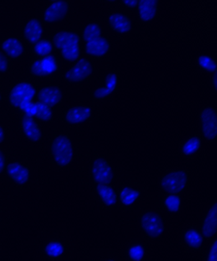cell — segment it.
Listing matches in <instances>:
<instances>
[{
  "label": "cell",
  "mask_w": 217,
  "mask_h": 261,
  "mask_svg": "<svg viewBox=\"0 0 217 261\" xmlns=\"http://www.w3.org/2000/svg\"><path fill=\"white\" fill-rule=\"evenodd\" d=\"M192 171L187 166H172L157 174L154 181L155 191L189 198L192 192Z\"/></svg>",
  "instance_id": "5b68a950"
},
{
  "label": "cell",
  "mask_w": 217,
  "mask_h": 261,
  "mask_svg": "<svg viewBox=\"0 0 217 261\" xmlns=\"http://www.w3.org/2000/svg\"><path fill=\"white\" fill-rule=\"evenodd\" d=\"M204 148V141L200 135L188 136L180 143L178 156L185 163H192L200 156Z\"/></svg>",
  "instance_id": "4fadbf2b"
},
{
  "label": "cell",
  "mask_w": 217,
  "mask_h": 261,
  "mask_svg": "<svg viewBox=\"0 0 217 261\" xmlns=\"http://www.w3.org/2000/svg\"><path fill=\"white\" fill-rule=\"evenodd\" d=\"M5 135L4 130L3 129L2 127L0 126V144L4 142L5 140Z\"/></svg>",
  "instance_id": "74e56055"
},
{
  "label": "cell",
  "mask_w": 217,
  "mask_h": 261,
  "mask_svg": "<svg viewBox=\"0 0 217 261\" xmlns=\"http://www.w3.org/2000/svg\"><path fill=\"white\" fill-rule=\"evenodd\" d=\"M92 116L90 107L86 106L73 107L68 110L65 114V121L68 124L77 126L89 121Z\"/></svg>",
  "instance_id": "ffe728a7"
},
{
  "label": "cell",
  "mask_w": 217,
  "mask_h": 261,
  "mask_svg": "<svg viewBox=\"0 0 217 261\" xmlns=\"http://www.w3.org/2000/svg\"><path fill=\"white\" fill-rule=\"evenodd\" d=\"M50 155L53 163L61 168H67L75 163L77 151L75 144L68 136H56L51 142Z\"/></svg>",
  "instance_id": "9c48e42d"
},
{
  "label": "cell",
  "mask_w": 217,
  "mask_h": 261,
  "mask_svg": "<svg viewBox=\"0 0 217 261\" xmlns=\"http://www.w3.org/2000/svg\"><path fill=\"white\" fill-rule=\"evenodd\" d=\"M0 99H1V96H0Z\"/></svg>",
  "instance_id": "ab89813d"
},
{
  "label": "cell",
  "mask_w": 217,
  "mask_h": 261,
  "mask_svg": "<svg viewBox=\"0 0 217 261\" xmlns=\"http://www.w3.org/2000/svg\"><path fill=\"white\" fill-rule=\"evenodd\" d=\"M188 198L187 197L150 191V201L174 223L184 217Z\"/></svg>",
  "instance_id": "ba28073f"
},
{
  "label": "cell",
  "mask_w": 217,
  "mask_h": 261,
  "mask_svg": "<svg viewBox=\"0 0 217 261\" xmlns=\"http://www.w3.org/2000/svg\"><path fill=\"white\" fill-rule=\"evenodd\" d=\"M84 178L92 182L114 186L126 167L113 155L98 148H89L84 155Z\"/></svg>",
  "instance_id": "3957f363"
},
{
  "label": "cell",
  "mask_w": 217,
  "mask_h": 261,
  "mask_svg": "<svg viewBox=\"0 0 217 261\" xmlns=\"http://www.w3.org/2000/svg\"><path fill=\"white\" fill-rule=\"evenodd\" d=\"M23 134L28 140L33 143L39 142L42 138V132L37 122L33 117L24 116L21 121Z\"/></svg>",
  "instance_id": "cb8c5ba5"
},
{
  "label": "cell",
  "mask_w": 217,
  "mask_h": 261,
  "mask_svg": "<svg viewBox=\"0 0 217 261\" xmlns=\"http://www.w3.org/2000/svg\"><path fill=\"white\" fill-rule=\"evenodd\" d=\"M195 219L208 242L217 237L216 197L208 199L203 204Z\"/></svg>",
  "instance_id": "30bf717a"
},
{
  "label": "cell",
  "mask_w": 217,
  "mask_h": 261,
  "mask_svg": "<svg viewBox=\"0 0 217 261\" xmlns=\"http://www.w3.org/2000/svg\"><path fill=\"white\" fill-rule=\"evenodd\" d=\"M86 261H123L116 248L98 247L89 252Z\"/></svg>",
  "instance_id": "7402d4cb"
},
{
  "label": "cell",
  "mask_w": 217,
  "mask_h": 261,
  "mask_svg": "<svg viewBox=\"0 0 217 261\" xmlns=\"http://www.w3.org/2000/svg\"><path fill=\"white\" fill-rule=\"evenodd\" d=\"M62 97V91L56 86L43 87L38 93V100L50 107L57 106Z\"/></svg>",
  "instance_id": "44dd1931"
},
{
  "label": "cell",
  "mask_w": 217,
  "mask_h": 261,
  "mask_svg": "<svg viewBox=\"0 0 217 261\" xmlns=\"http://www.w3.org/2000/svg\"><path fill=\"white\" fill-rule=\"evenodd\" d=\"M66 247L60 241H50L43 248V252L48 258L52 259H60L66 252Z\"/></svg>",
  "instance_id": "f1b7e54d"
},
{
  "label": "cell",
  "mask_w": 217,
  "mask_h": 261,
  "mask_svg": "<svg viewBox=\"0 0 217 261\" xmlns=\"http://www.w3.org/2000/svg\"><path fill=\"white\" fill-rule=\"evenodd\" d=\"M196 259L197 261H217V237L208 242L205 249Z\"/></svg>",
  "instance_id": "f546056e"
},
{
  "label": "cell",
  "mask_w": 217,
  "mask_h": 261,
  "mask_svg": "<svg viewBox=\"0 0 217 261\" xmlns=\"http://www.w3.org/2000/svg\"><path fill=\"white\" fill-rule=\"evenodd\" d=\"M199 65L201 68L210 72L215 73L216 65L215 61L212 58L206 55H201L198 58Z\"/></svg>",
  "instance_id": "d6a6232c"
},
{
  "label": "cell",
  "mask_w": 217,
  "mask_h": 261,
  "mask_svg": "<svg viewBox=\"0 0 217 261\" xmlns=\"http://www.w3.org/2000/svg\"><path fill=\"white\" fill-rule=\"evenodd\" d=\"M5 171L10 180L17 186H24L30 180L29 169L21 163L12 161L8 163Z\"/></svg>",
  "instance_id": "e0dca14e"
},
{
  "label": "cell",
  "mask_w": 217,
  "mask_h": 261,
  "mask_svg": "<svg viewBox=\"0 0 217 261\" xmlns=\"http://www.w3.org/2000/svg\"><path fill=\"white\" fill-rule=\"evenodd\" d=\"M20 109L24 112L25 116L31 117L35 116L36 104L32 101L25 103L22 107H20Z\"/></svg>",
  "instance_id": "836d02e7"
},
{
  "label": "cell",
  "mask_w": 217,
  "mask_h": 261,
  "mask_svg": "<svg viewBox=\"0 0 217 261\" xmlns=\"http://www.w3.org/2000/svg\"><path fill=\"white\" fill-rule=\"evenodd\" d=\"M124 5L128 7L129 8H134L137 6L138 4H139V1H136V0H132V1H128V0H126V1L122 2Z\"/></svg>",
  "instance_id": "8d00e7d4"
},
{
  "label": "cell",
  "mask_w": 217,
  "mask_h": 261,
  "mask_svg": "<svg viewBox=\"0 0 217 261\" xmlns=\"http://www.w3.org/2000/svg\"><path fill=\"white\" fill-rule=\"evenodd\" d=\"M108 22L112 30L121 34H126L131 30V20L122 13H112L109 15Z\"/></svg>",
  "instance_id": "603a6c76"
},
{
  "label": "cell",
  "mask_w": 217,
  "mask_h": 261,
  "mask_svg": "<svg viewBox=\"0 0 217 261\" xmlns=\"http://www.w3.org/2000/svg\"><path fill=\"white\" fill-rule=\"evenodd\" d=\"M84 189L91 208L102 223L121 232L123 221L114 187L92 182L84 178Z\"/></svg>",
  "instance_id": "7a4b0ae2"
},
{
  "label": "cell",
  "mask_w": 217,
  "mask_h": 261,
  "mask_svg": "<svg viewBox=\"0 0 217 261\" xmlns=\"http://www.w3.org/2000/svg\"><path fill=\"white\" fill-rule=\"evenodd\" d=\"M7 165V160L5 153L0 150V175L5 171Z\"/></svg>",
  "instance_id": "d590c367"
},
{
  "label": "cell",
  "mask_w": 217,
  "mask_h": 261,
  "mask_svg": "<svg viewBox=\"0 0 217 261\" xmlns=\"http://www.w3.org/2000/svg\"><path fill=\"white\" fill-rule=\"evenodd\" d=\"M9 68V62L5 56L0 51V73L5 72Z\"/></svg>",
  "instance_id": "e575fe53"
},
{
  "label": "cell",
  "mask_w": 217,
  "mask_h": 261,
  "mask_svg": "<svg viewBox=\"0 0 217 261\" xmlns=\"http://www.w3.org/2000/svg\"><path fill=\"white\" fill-rule=\"evenodd\" d=\"M2 49L8 56L12 58H18L24 52L21 42L17 38H9L2 43Z\"/></svg>",
  "instance_id": "83f0119b"
},
{
  "label": "cell",
  "mask_w": 217,
  "mask_h": 261,
  "mask_svg": "<svg viewBox=\"0 0 217 261\" xmlns=\"http://www.w3.org/2000/svg\"><path fill=\"white\" fill-rule=\"evenodd\" d=\"M57 69V61L53 56L49 55L42 60L35 61L32 64L31 70L35 76H45L52 75Z\"/></svg>",
  "instance_id": "d6986e66"
},
{
  "label": "cell",
  "mask_w": 217,
  "mask_h": 261,
  "mask_svg": "<svg viewBox=\"0 0 217 261\" xmlns=\"http://www.w3.org/2000/svg\"><path fill=\"white\" fill-rule=\"evenodd\" d=\"M83 37L86 42V50L89 55L100 58L110 50L108 40L102 34V30L96 23H89L83 30Z\"/></svg>",
  "instance_id": "8fae6325"
},
{
  "label": "cell",
  "mask_w": 217,
  "mask_h": 261,
  "mask_svg": "<svg viewBox=\"0 0 217 261\" xmlns=\"http://www.w3.org/2000/svg\"><path fill=\"white\" fill-rule=\"evenodd\" d=\"M115 247L123 261H151L154 245L131 231H123Z\"/></svg>",
  "instance_id": "8992f818"
},
{
  "label": "cell",
  "mask_w": 217,
  "mask_h": 261,
  "mask_svg": "<svg viewBox=\"0 0 217 261\" xmlns=\"http://www.w3.org/2000/svg\"><path fill=\"white\" fill-rule=\"evenodd\" d=\"M35 95L36 90L32 84L20 83L10 91L9 101L13 106L20 109L25 103L32 101Z\"/></svg>",
  "instance_id": "9a60e30c"
},
{
  "label": "cell",
  "mask_w": 217,
  "mask_h": 261,
  "mask_svg": "<svg viewBox=\"0 0 217 261\" xmlns=\"http://www.w3.org/2000/svg\"><path fill=\"white\" fill-rule=\"evenodd\" d=\"M78 36L75 33L62 31L56 33L53 37V44L61 50L65 60L75 61L80 55Z\"/></svg>",
  "instance_id": "7c38bea8"
},
{
  "label": "cell",
  "mask_w": 217,
  "mask_h": 261,
  "mask_svg": "<svg viewBox=\"0 0 217 261\" xmlns=\"http://www.w3.org/2000/svg\"><path fill=\"white\" fill-rule=\"evenodd\" d=\"M137 6L140 19L143 21L149 22L154 19L157 14L158 2L155 0H141Z\"/></svg>",
  "instance_id": "484cf974"
},
{
  "label": "cell",
  "mask_w": 217,
  "mask_h": 261,
  "mask_svg": "<svg viewBox=\"0 0 217 261\" xmlns=\"http://www.w3.org/2000/svg\"><path fill=\"white\" fill-rule=\"evenodd\" d=\"M93 72V66L90 61L80 59L70 70L66 71L65 78L71 83H81L86 80Z\"/></svg>",
  "instance_id": "2e32d148"
},
{
  "label": "cell",
  "mask_w": 217,
  "mask_h": 261,
  "mask_svg": "<svg viewBox=\"0 0 217 261\" xmlns=\"http://www.w3.org/2000/svg\"><path fill=\"white\" fill-rule=\"evenodd\" d=\"M69 5L65 1H56L48 5L43 14V19L47 23L60 21L67 15Z\"/></svg>",
  "instance_id": "ac0fdd59"
},
{
  "label": "cell",
  "mask_w": 217,
  "mask_h": 261,
  "mask_svg": "<svg viewBox=\"0 0 217 261\" xmlns=\"http://www.w3.org/2000/svg\"><path fill=\"white\" fill-rule=\"evenodd\" d=\"M53 50V45L50 41L40 40L35 43L34 47L35 53L37 55L46 57L50 55Z\"/></svg>",
  "instance_id": "1f68e13d"
},
{
  "label": "cell",
  "mask_w": 217,
  "mask_h": 261,
  "mask_svg": "<svg viewBox=\"0 0 217 261\" xmlns=\"http://www.w3.org/2000/svg\"><path fill=\"white\" fill-rule=\"evenodd\" d=\"M200 134L204 142L213 143L217 137V115L215 110L206 107L201 112L200 117Z\"/></svg>",
  "instance_id": "5bb4252c"
},
{
  "label": "cell",
  "mask_w": 217,
  "mask_h": 261,
  "mask_svg": "<svg viewBox=\"0 0 217 261\" xmlns=\"http://www.w3.org/2000/svg\"><path fill=\"white\" fill-rule=\"evenodd\" d=\"M176 242L183 251L195 258L201 254L208 244L195 219L183 222L178 227Z\"/></svg>",
  "instance_id": "52a82bcc"
},
{
  "label": "cell",
  "mask_w": 217,
  "mask_h": 261,
  "mask_svg": "<svg viewBox=\"0 0 217 261\" xmlns=\"http://www.w3.org/2000/svg\"><path fill=\"white\" fill-rule=\"evenodd\" d=\"M212 84L213 86L214 89H215V91H216V87H217V80H216V73H214L212 79Z\"/></svg>",
  "instance_id": "f35d334b"
},
{
  "label": "cell",
  "mask_w": 217,
  "mask_h": 261,
  "mask_svg": "<svg viewBox=\"0 0 217 261\" xmlns=\"http://www.w3.org/2000/svg\"><path fill=\"white\" fill-rule=\"evenodd\" d=\"M118 84V78L115 73H110L105 78V83L103 86L97 88L93 92V98L98 100H101L108 98L114 93Z\"/></svg>",
  "instance_id": "d4e9b609"
},
{
  "label": "cell",
  "mask_w": 217,
  "mask_h": 261,
  "mask_svg": "<svg viewBox=\"0 0 217 261\" xmlns=\"http://www.w3.org/2000/svg\"><path fill=\"white\" fill-rule=\"evenodd\" d=\"M173 224L149 201L135 212L122 231L134 232L154 246L167 242L172 234Z\"/></svg>",
  "instance_id": "6da1fadb"
},
{
  "label": "cell",
  "mask_w": 217,
  "mask_h": 261,
  "mask_svg": "<svg viewBox=\"0 0 217 261\" xmlns=\"http://www.w3.org/2000/svg\"><path fill=\"white\" fill-rule=\"evenodd\" d=\"M36 104V114L35 117L40 121H48L52 118V111L50 107L47 106V105L41 103L38 101Z\"/></svg>",
  "instance_id": "4dcf8cb0"
},
{
  "label": "cell",
  "mask_w": 217,
  "mask_h": 261,
  "mask_svg": "<svg viewBox=\"0 0 217 261\" xmlns=\"http://www.w3.org/2000/svg\"><path fill=\"white\" fill-rule=\"evenodd\" d=\"M114 187L124 227L135 212L150 201V191L139 176L127 168Z\"/></svg>",
  "instance_id": "277c9868"
},
{
  "label": "cell",
  "mask_w": 217,
  "mask_h": 261,
  "mask_svg": "<svg viewBox=\"0 0 217 261\" xmlns=\"http://www.w3.org/2000/svg\"><path fill=\"white\" fill-rule=\"evenodd\" d=\"M42 24L37 19H32L27 22L24 29V35L28 42L36 43L40 40L43 35Z\"/></svg>",
  "instance_id": "4316f807"
}]
</instances>
